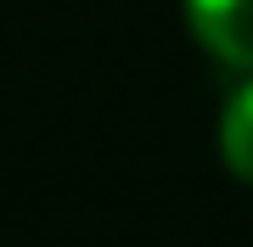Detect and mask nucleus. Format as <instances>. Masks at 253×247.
I'll list each match as a JSON object with an SVG mask.
<instances>
[{"instance_id": "f257e3e1", "label": "nucleus", "mask_w": 253, "mask_h": 247, "mask_svg": "<svg viewBox=\"0 0 253 247\" xmlns=\"http://www.w3.org/2000/svg\"><path fill=\"white\" fill-rule=\"evenodd\" d=\"M186 17L214 62L253 73V0H186Z\"/></svg>"}, {"instance_id": "f03ea898", "label": "nucleus", "mask_w": 253, "mask_h": 247, "mask_svg": "<svg viewBox=\"0 0 253 247\" xmlns=\"http://www.w3.org/2000/svg\"><path fill=\"white\" fill-rule=\"evenodd\" d=\"M219 157L231 163L236 180L253 185V84H242L231 96L225 118H219Z\"/></svg>"}]
</instances>
